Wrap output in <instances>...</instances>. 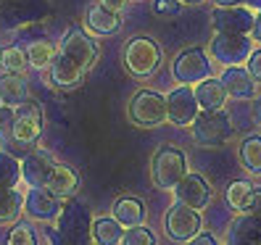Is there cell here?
Here are the masks:
<instances>
[{
	"label": "cell",
	"instance_id": "cell-39",
	"mask_svg": "<svg viewBox=\"0 0 261 245\" xmlns=\"http://www.w3.org/2000/svg\"><path fill=\"white\" fill-rule=\"evenodd\" d=\"M251 37L256 42H261V8L256 11V21H253V29H251Z\"/></svg>",
	"mask_w": 261,
	"mask_h": 245
},
{
	"label": "cell",
	"instance_id": "cell-1",
	"mask_svg": "<svg viewBox=\"0 0 261 245\" xmlns=\"http://www.w3.org/2000/svg\"><path fill=\"white\" fill-rule=\"evenodd\" d=\"M161 48L156 45V40L150 37H132L124 45V53H121V64H124L127 74L137 76V79H148L159 71L161 66Z\"/></svg>",
	"mask_w": 261,
	"mask_h": 245
},
{
	"label": "cell",
	"instance_id": "cell-3",
	"mask_svg": "<svg viewBox=\"0 0 261 245\" xmlns=\"http://www.w3.org/2000/svg\"><path fill=\"white\" fill-rule=\"evenodd\" d=\"M129 121L140 129H156L161 124L169 121V114H166V95L156 93V90H140L135 93L132 100H129Z\"/></svg>",
	"mask_w": 261,
	"mask_h": 245
},
{
	"label": "cell",
	"instance_id": "cell-17",
	"mask_svg": "<svg viewBox=\"0 0 261 245\" xmlns=\"http://www.w3.org/2000/svg\"><path fill=\"white\" fill-rule=\"evenodd\" d=\"M227 245H261V216L240 213L227 229Z\"/></svg>",
	"mask_w": 261,
	"mask_h": 245
},
{
	"label": "cell",
	"instance_id": "cell-14",
	"mask_svg": "<svg viewBox=\"0 0 261 245\" xmlns=\"http://www.w3.org/2000/svg\"><path fill=\"white\" fill-rule=\"evenodd\" d=\"M64 201L56 198L48 187H27L24 193V213L37 222H56Z\"/></svg>",
	"mask_w": 261,
	"mask_h": 245
},
{
	"label": "cell",
	"instance_id": "cell-38",
	"mask_svg": "<svg viewBox=\"0 0 261 245\" xmlns=\"http://www.w3.org/2000/svg\"><path fill=\"white\" fill-rule=\"evenodd\" d=\"M127 3H129V0H100V6L114 11V13H121V11L127 8Z\"/></svg>",
	"mask_w": 261,
	"mask_h": 245
},
{
	"label": "cell",
	"instance_id": "cell-10",
	"mask_svg": "<svg viewBox=\"0 0 261 245\" xmlns=\"http://www.w3.org/2000/svg\"><path fill=\"white\" fill-rule=\"evenodd\" d=\"M16 119H13V145L32 148L42 134V108L35 100H24L13 105Z\"/></svg>",
	"mask_w": 261,
	"mask_h": 245
},
{
	"label": "cell",
	"instance_id": "cell-13",
	"mask_svg": "<svg viewBox=\"0 0 261 245\" xmlns=\"http://www.w3.org/2000/svg\"><path fill=\"white\" fill-rule=\"evenodd\" d=\"M256 21V13L248 6H229V8H217L211 13V24L217 32L227 35H251Z\"/></svg>",
	"mask_w": 261,
	"mask_h": 245
},
{
	"label": "cell",
	"instance_id": "cell-26",
	"mask_svg": "<svg viewBox=\"0 0 261 245\" xmlns=\"http://www.w3.org/2000/svg\"><path fill=\"white\" fill-rule=\"evenodd\" d=\"M238 156H240L243 169L258 177L261 174V134H245L243 143H240Z\"/></svg>",
	"mask_w": 261,
	"mask_h": 245
},
{
	"label": "cell",
	"instance_id": "cell-21",
	"mask_svg": "<svg viewBox=\"0 0 261 245\" xmlns=\"http://www.w3.org/2000/svg\"><path fill=\"white\" fill-rule=\"evenodd\" d=\"M85 79V71L76 66V64H71L69 58H64L61 53H56V58H53V64H50V82L58 87V90H71V87H76Z\"/></svg>",
	"mask_w": 261,
	"mask_h": 245
},
{
	"label": "cell",
	"instance_id": "cell-8",
	"mask_svg": "<svg viewBox=\"0 0 261 245\" xmlns=\"http://www.w3.org/2000/svg\"><path fill=\"white\" fill-rule=\"evenodd\" d=\"M201 227H203L201 211L188 208L182 203H174L164 216V232L174 242H190L195 235H201Z\"/></svg>",
	"mask_w": 261,
	"mask_h": 245
},
{
	"label": "cell",
	"instance_id": "cell-33",
	"mask_svg": "<svg viewBox=\"0 0 261 245\" xmlns=\"http://www.w3.org/2000/svg\"><path fill=\"white\" fill-rule=\"evenodd\" d=\"M13 119H16L13 105L0 103V140L3 143H13Z\"/></svg>",
	"mask_w": 261,
	"mask_h": 245
},
{
	"label": "cell",
	"instance_id": "cell-22",
	"mask_svg": "<svg viewBox=\"0 0 261 245\" xmlns=\"http://www.w3.org/2000/svg\"><path fill=\"white\" fill-rule=\"evenodd\" d=\"M111 216L124 227H137V224H143L145 219V206L140 198H132V195H124V198H119V201L111 206Z\"/></svg>",
	"mask_w": 261,
	"mask_h": 245
},
{
	"label": "cell",
	"instance_id": "cell-36",
	"mask_svg": "<svg viewBox=\"0 0 261 245\" xmlns=\"http://www.w3.org/2000/svg\"><path fill=\"white\" fill-rule=\"evenodd\" d=\"M243 213H256V216H261V187H253L248 203H245V211Z\"/></svg>",
	"mask_w": 261,
	"mask_h": 245
},
{
	"label": "cell",
	"instance_id": "cell-25",
	"mask_svg": "<svg viewBox=\"0 0 261 245\" xmlns=\"http://www.w3.org/2000/svg\"><path fill=\"white\" fill-rule=\"evenodd\" d=\"M121 235H124V227L114 216H100L90 227V237L95 240V245H119Z\"/></svg>",
	"mask_w": 261,
	"mask_h": 245
},
{
	"label": "cell",
	"instance_id": "cell-29",
	"mask_svg": "<svg viewBox=\"0 0 261 245\" xmlns=\"http://www.w3.org/2000/svg\"><path fill=\"white\" fill-rule=\"evenodd\" d=\"M251 193H253V185L248 179H238V182H232V185L227 187V193H224V198H227V206L232 208V211H245V203H248V198H251Z\"/></svg>",
	"mask_w": 261,
	"mask_h": 245
},
{
	"label": "cell",
	"instance_id": "cell-7",
	"mask_svg": "<svg viewBox=\"0 0 261 245\" xmlns=\"http://www.w3.org/2000/svg\"><path fill=\"white\" fill-rule=\"evenodd\" d=\"M188 174V158L179 148H161L153 158V185L161 190H174L177 182Z\"/></svg>",
	"mask_w": 261,
	"mask_h": 245
},
{
	"label": "cell",
	"instance_id": "cell-37",
	"mask_svg": "<svg viewBox=\"0 0 261 245\" xmlns=\"http://www.w3.org/2000/svg\"><path fill=\"white\" fill-rule=\"evenodd\" d=\"M188 245H222V242L214 237V235H208V232H201V235H195Z\"/></svg>",
	"mask_w": 261,
	"mask_h": 245
},
{
	"label": "cell",
	"instance_id": "cell-32",
	"mask_svg": "<svg viewBox=\"0 0 261 245\" xmlns=\"http://www.w3.org/2000/svg\"><path fill=\"white\" fill-rule=\"evenodd\" d=\"M6 245H37V232L29 224H13V229L8 232Z\"/></svg>",
	"mask_w": 261,
	"mask_h": 245
},
{
	"label": "cell",
	"instance_id": "cell-4",
	"mask_svg": "<svg viewBox=\"0 0 261 245\" xmlns=\"http://www.w3.org/2000/svg\"><path fill=\"white\" fill-rule=\"evenodd\" d=\"M208 53L222 66H243L248 56L253 53V37L251 35H227L217 32L208 42Z\"/></svg>",
	"mask_w": 261,
	"mask_h": 245
},
{
	"label": "cell",
	"instance_id": "cell-30",
	"mask_svg": "<svg viewBox=\"0 0 261 245\" xmlns=\"http://www.w3.org/2000/svg\"><path fill=\"white\" fill-rule=\"evenodd\" d=\"M27 53L21 48H6L0 53V69L6 74H24L27 71Z\"/></svg>",
	"mask_w": 261,
	"mask_h": 245
},
{
	"label": "cell",
	"instance_id": "cell-18",
	"mask_svg": "<svg viewBox=\"0 0 261 245\" xmlns=\"http://www.w3.org/2000/svg\"><path fill=\"white\" fill-rule=\"evenodd\" d=\"M193 93H195V100H198V105H201V111H222L227 98H229L227 90L222 87V82L214 79V76H208V79H203V82H198L193 87Z\"/></svg>",
	"mask_w": 261,
	"mask_h": 245
},
{
	"label": "cell",
	"instance_id": "cell-15",
	"mask_svg": "<svg viewBox=\"0 0 261 245\" xmlns=\"http://www.w3.org/2000/svg\"><path fill=\"white\" fill-rule=\"evenodd\" d=\"M56 158L48 150H29L21 161V179L27 187H45L56 169Z\"/></svg>",
	"mask_w": 261,
	"mask_h": 245
},
{
	"label": "cell",
	"instance_id": "cell-42",
	"mask_svg": "<svg viewBox=\"0 0 261 245\" xmlns=\"http://www.w3.org/2000/svg\"><path fill=\"white\" fill-rule=\"evenodd\" d=\"M179 3H188V6H198V3H203V0H179Z\"/></svg>",
	"mask_w": 261,
	"mask_h": 245
},
{
	"label": "cell",
	"instance_id": "cell-5",
	"mask_svg": "<svg viewBox=\"0 0 261 245\" xmlns=\"http://www.w3.org/2000/svg\"><path fill=\"white\" fill-rule=\"evenodd\" d=\"M58 232L69 245H87L90 242V211L85 203L80 201H69L66 206H61V213H58Z\"/></svg>",
	"mask_w": 261,
	"mask_h": 245
},
{
	"label": "cell",
	"instance_id": "cell-12",
	"mask_svg": "<svg viewBox=\"0 0 261 245\" xmlns=\"http://www.w3.org/2000/svg\"><path fill=\"white\" fill-rule=\"evenodd\" d=\"M177 203L188 206V208H195V211H203L211 201V185L203 174H195V172H188L177 182V187L172 190Z\"/></svg>",
	"mask_w": 261,
	"mask_h": 245
},
{
	"label": "cell",
	"instance_id": "cell-34",
	"mask_svg": "<svg viewBox=\"0 0 261 245\" xmlns=\"http://www.w3.org/2000/svg\"><path fill=\"white\" fill-rule=\"evenodd\" d=\"M179 11H182L179 0H153V13L161 19H174L179 16Z\"/></svg>",
	"mask_w": 261,
	"mask_h": 245
},
{
	"label": "cell",
	"instance_id": "cell-23",
	"mask_svg": "<svg viewBox=\"0 0 261 245\" xmlns=\"http://www.w3.org/2000/svg\"><path fill=\"white\" fill-rule=\"evenodd\" d=\"M24 211V193L16 187H0V227L16 224Z\"/></svg>",
	"mask_w": 261,
	"mask_h": 245
},
{
	"label": "cell",
	"instance_id": "cell-16",
	"mask_svg": "<svg viewBox=\"0 0 261 245\" xmlns=\"http://www.w3.org/2000/svg\"><path fill=\"white\" fill-rule=\"evenodd\" d=\"M219 82L227 90V95L235 98V100H251V98H256V79L248 74L245 66H224Z\"/></svg>",
	"mask_w": 261,
	"mask_h": 245
},
{
	"label": "cell",
	"instance_id": "cell-35",
	"mask_svg": "<svg viewBox=\"0 0 261 245\" xmlns=\"http://www.w3.org/2000/svg\"><path fill=\"white\" fill-rule=\"evenodd\" d=\"M245 69H248V74L253 76L256 82H261V48L248 56V61H245Z\"/></svg>",
	"mask_w": 261,
	"mask_h": 245
},
{
	"label": "cell",
	"instance_id": "cell-19",
	"mask_svg": "<svg viewBox=\"0 0 261 245\" xmlns=\"http://www.w3.org/2000/svg\"><path fill=\"white\" fill-rule=\"evenodd\" d=\"M85 26L90 29L93 35L98 37H109V35H116L119 29H121V16L109 8H103L100 3L93 6L87 11V16H85Z\"/></svg>",
	"mask_w": 261,
	"mask_h": 245
},
{
	"label": "cell",
	"instance_id": "cell-40",
	"mask_svg": "<svg viewBox=\"0 0 261 245\" xmlns=\"http://www.w3.org/2000/svg\"><path fill=\"white\" fill-rule=\"evenodd\" d=\"M253 121L261 127V95H258V98H253Z\"/></svg>",
	"mask_w": 261,
	"mask_h": 245
},
{
	"label": "cell",
	"instance_id": "cell-9",
	"mask_svg": "<svg viewBox=\"0 0 261 245\" xmlns=\"http://www.w3.org/2000/svg\"><path fill=\"white\" fill-rule=\"evenodd\" d=\"M58 53L64 58H69L71 64H76L87 74L90 69H93L95 58H98V45H95V40L90 37L82 26H71L69 32L64 35V40H61Z\"/></svg>",
	"mask_w": 261,
	"mask_h": 245
},
{
	"label": "cell",
	"instance_id": "cell-31",
	"mask_svg": "<svg viewBox=\"0 0 261 245\" xmlns=\"http://www.w3.org/2000/svg\"><path fill=\"white\" fill-rule=\"evenodd\" d=\"M119 245H156V235H153L145 224H137V227L124 229Z\"/></svg>",
	"mask_w": 261,
	"mask_h": 245
},
{
	"label": "cell",
	"instance_id": "cell-11",
	"mask_svg": "<svg viewBox=\"0 0 261 245\" xmlns=\"http://www.w3.org/2000/svg\"><path fill=\"white\" fill-rule=\"evenodd\" d=\"M166 114H169V121L174 127H190L195 121V116L201 114V105L195 100L193 87H188V85L174 87L166 95Z\"/></svg>",
	"mask_w": 261,
	"mask_h": 245
},
{
	"label": "cell",
	"instance_id": "cell-41",
	"mask_svg": "<svg viewBox=\"0 0 261 245\" xmlns=\"http://www.w3.org/2000/svg\"><path fill=\"white\" fill-rule=\"evenodd\" d=\"M245 0H214V6L217 8H229V6H243Z\"/></svg>",
	"mask_w": 261,
	"mask_h": 245
},
{
	"label": "cell",
	"instance_id": "cell-24",
	"mask_svg": "<svg viewBox=\"0 0 261 245\" xmlns=\"http://www.w3.org/2000/svg\"><path fill=\"white\" fill-rule=\"evenodd\" d=\"M29 95V90H27V79H24V74H0V100H3L6 105H19Z\"/></svg>",
	"mask_w": 261,
	"mask_h": 245
},
{
	"label": "cell",
	"instance_id": "cell-27",
	"mask_svg": "<svg viewBox=\"0 0 261 245\" xmlns=\"http://www.w3.org/2000/svg\"><path fill=\"white\" fill-rule=\"evenodd\" d=\"M24 53H27V64L32 66V69H37V71L50 69L53 58H56V48H53L48 40H35V42H29Z\"/></svg>",
	"mask_w": 261,
	"mask_h": 245
},
{
	"label": "cell",
	"instance_id": "cell-6",
	"mask_svg": "<svg viewBox=\"0 0 261 245\" xmlns=\"http://www.w3.org/2000/svg\"><path fill=\"white\" fill-rule=\"evenodd\" d=\"M172 74L179 85L195 87L198 82L211 76V58L203 48H185L182 53H177L172 64Z\"/></svg>",
	"mask_w": 261,
	"mask_h": 245
},
{
	"label": "cell",
	"instance_id": "cell-20",
	"mask_svg": "<svg viewBox=\"0 0 261 245\" xmlns=\"http://www.w3.org/2000/svg\"><path fill=\"white\" fill-rule=\"evenodd\" d=\"M45 187H48L56 198H61V201H69V198H74L76 190H80V177H76V172L71 169V166L58 164Z\"/></svg>",
	"mask_w": 261,
	"mask_h": 245
},
{
	"label": "cell",
	"instance_id": "cell-2",
	"mask_svg": "<svg viewBox=\"0 0 261 245\" xmlns=\"http://www.w3.org/2000/svg\"><path fill=\"white\" fill-rule=\"evenodd\" d=\"M190 132H193L195 145L219 148L235 134V124H232V119H229V114L224 108L222 111H201L190 124Z\"/></svg>",
	"mask_w": 261,
	"mask_h": 245
},
{
	"label": "cell",
	"instance_id": "cell-28",
	"mask_svg": "<svg viewBox=\"0 0 261 245\" xmlns=\"http://www.w3.org/2000/svg\"><path fill=\"white\" fill-rule=\"evenodd\" d=\"M21 182V161L8 150H0V187H16Z\"/></svg>",
	"mask_w": 261,
	"mask_h": 245
}]
</instances>
